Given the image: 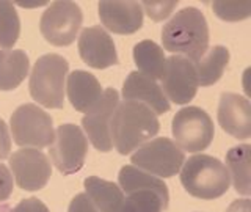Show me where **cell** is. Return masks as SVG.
Listing matches in <instances>:
<instances>
[{
    "mask_svg": "<svg viewBox=\"0 0 251 212\" xmlns=\"http://www.w3.org/2000/svg\"><path fill=\"white\" fill-rule=\"evenodd\" d=\"M160 123L151 108L137 101H123L116 106L110 121V137L115 149L126 156L152 140Z\"/></svg>",
    "mask_w": 251,
    "mask_h": 212,
    "instance_id": "6da1fadb",
    "label": "cell"
},
{
    "mask_svg": "<svg viewBox=\"0 0 251 212\" xmlns=\"http://www.w3.org/2000/svg\"><path fill=\"white\" fill-rule=\"evenodd\" d=\"M162 49L198 61L209 49L206 16L195 6L179 10L162 28Z\"/></svg>",
    "mask_w": 251,
    "mask_h": 212,
    "instance_id": "7a4b0ae2",
    "label": "cell"
},
{
    "mask_svg": "<svg viewBox=\"0 0 251 212\" xmlns=\"http://www.w3.org/2000/svg\"><path fill=\"white\" fill-rule=\"evenodd\" d=\"M118 186L124 196L123 212H165L170 204L168 186L163 179L133 165H124L118 173Z\"/></svg>",
    "mask_w": 251,
    "mask_h": 212,
    "instance_id": "3957f363",
    "label": "cell"
},
{
    "mask_svg": "<svg viewBox=\"0 0 251 212\" xmlns=\"http://www.w3.org/2000/svg\"><path fill=\"white\" fill-rule=\"evenodd\" d=\"M180 184L195 198L217 200L229 190L226 165L214 156L196 154L180 167Z\"/></svg>",
    "mask_w": 251,
    "mask_h": 212,
    "instance_id": "277c9868",
    "label": "cell"
},
{
    "mask_svg": "<svg viewBox=\"0 0 251 212\" xmlns=\"http://www.w3.org/2000/svg\"><path fill=\"white\" fill-rule=\"evenodd\" d=\"M69 63L58 53L39 57L30 73V96L47 108H63L65 106L66 76Z\"/></svg>",
    "mask_w": 251,
    "mask_h": 212,
    "instance_id": "5b68a950",
    "label": "cell"
},
{
    "mask_svg": "<svg viewBox=\"0 0 251 212\" xmlns=\"http://www.w3.org/2000/svg\"><path fill=\"white\" fill-rule=\"evenodd\" d=\"M14 143L21 148L43 149L53 141L52 116L36 104H22L14 110L10 120Z\"/></svg>",
    "mask_w": 251,
    "mask_h": 212,
    "instance_id": "8992f818",
    "label": "cell"
},
{
    "mask_svg": "<svg viewBox=\"0 0 251 212\" xmlns=\"http://www.w3.org/2000/svg\"><path fill=\"white\" fill-rule=\"evenodd\" d=\"M133 167L151 173L157 178H171L177 175L185 162V153L175 140L157 137L141 145L130 156Z\"/></svg>",
    "mask_w": 251,
    "mask_h": 212,
    "instance_id": "52a82bcc",
    "label": "cell"
},
{
    "mask_svg": "<svg viewBox=\"0 0 251 212\" xmlns=\"http://www.w3.org/2000/svg\"><path fill=\"white\" fill-rule=\"evenodd\" d=\"M171 132L176 145L188 153H200L207 149L215 135L214 121L206 110L200 107H184L173 118Z\"/></svg>",
    "mask_w": 251,
    "mask_h": 212,
    "instance_id": "ba28073f",
    "label": "cell"
},
{
    "mask_svg": "<svg viewBox=\"0 0 251 212\" xmlns=\"http://www.w3.org/2000/svg\"><path fill=\"white\" fill-rule=\"evenodd\" d=\"M82 22L83 14L80 6L75 2L61 0L47 6L39 21V30L47 43L63 47L75 41Z\"/></svg>",
    "mask_w": 251,
    "mask_h": 212,
    "instance_id": "9c48e42d",
    "label": "cell"
},
{
    "mask_svg": "<svg viewBox=\"0 0 251 212\" xmlns=\"http://www.w3.org/2000/svg\"><path fill=\"white\" fill-rule=\"evenodd\" d=\"M88 154V138L77 124H61L53 133L49 146L52 163L63 175H74L82 170Z\"/></svg>",
    "mask_w": 251,
    "mask_h": 212,
    "instance_id": "30bf717a",
    "label": "cell"
},
{
    "mask_svg": "<svg viewBox=\"0 0 251 212\" xmlns=\"http://www.w3.org/2000/svg\"><path fill=\"white\" fill-rule=\"evenodd\" d=\"M162 80V91L168 101L175 104H188L198 93V76L192 60L182 55H171L165 63Z\"/></svg>",
    "mask_w": 251,
    "mask_h": 212,
    "instance_id": "8fae6325",
    "label": "cell"
},
{
    "mask_svg": "<svg viewBox=\"0 0 251 212\" xmlns=\"http://www.w3.org/2000/svg\"><path fill=\"white\" fill-rule=\"evenodd\" d=\"M118 104H120V93L115 88H107L102 91L100 99L93 108L82 118V128L86 132V137L100 153H108L113 149L110 137V121Z\"/></svg>",
    "mask_w": 251,
    "mask_h": 212,
    "instance_id": "7c38bea8",
    "label": "cell"
},
{
    "mask_svg": "<svg viewBox=\"0 0 251 212\" xmlns=\"http://www.w3.org/2000/svg\"><path fill=\"white\" fill-rule=\"evenodd\" d=\"M10 167L16 184L28 192L46 187L52 175V165L47 156L35 148H22L13 153Z\"/></svg>",
    "mask_w": 251,
    "mask_h": 212,
    "instance_id": "4fadbf2b",
    "label": "cell"
},
{
    "mask_svg": "<svg viewBox=\"0 0 251 212\" xmlns=\"http://www.w3.org/2000/svg\"><path fill=\"white\" fill-rule=\"evenodd\" d=\"M78 53L80 58L94 69H105L118 65V53L113 38L100 26L86 27L78 36Z\"/></svg>",
    "mask_w": 251,
    "mask_h": 212,
    "instance_id": "5bb4252c",
    "label": "cell"
},
{
    "mask_svg": "<svg viewBox=\"0 0 251 212\" xmlns=\"http://www.w3.org/2000/svg\"><path fill=\"white\" fill-rule=\"evenodd\" d=\"M217 120L231 137L247 140L251 135V104L237 93H223L220 96Z\"/></svg>",
    "mask_w": 251,
    "mask_h": 212,
    "instance_id": "9a60e30c",
    "label": "cell"
},
{
    "mask_svg": "<svg viewBox=\"0 0 251 212\" xmlns=\"http://www.w3.org/2000/svg\"><path fill=\"white\" fill-rule=\"evenodd\" d=\"M102 26L118 35H132L143 26V10L138 2H100Z\"/></svg>",
    "mask_w": 251,
    "mask_h": 212,
    "instance_id": "2e32d148",
    "label": "cell"
},
{
    "mask_svg": "<svg viewBox=\"0 0 251 212\" xmlns=\"http://www.w3.org/2000/svg\"><path fill=\"white\" fill-rule=\"evenodd\" d=\"M124 101H137L149 107L155 115H163L170 112V101L163 94L160 85L154 79L146 77L138 71L129 73L123 85Z\"/></svg>",
    "mask_w": 251,
    "mask_h": 212,
    "instance_id": "e0dca14e",
    "label": "cell"
},
{
    "mask_svg": "<svg viewBox=\"0 0 251 212\" xmlns=\"http://www.w3.org/2000/svg\"><path fill=\"white\" fill-rule=\"evenodd\" d=\"M66 94L77 112L86 113L102 96V86L99 80L88 71L75 69L68 74Z\"/></svg>",
    "mask_w": 251,
    "mask_h": 212,
    "instance_id": "ac0fdd59",
    "label": "cell"
},
{
    "mask_svg": "<svg viewBox=\"0 0 251 212\" xmlns=\"http://www.w3.org/2000/svg\"><path fill=\"white\" fill-rule=\"evenodd\" d=\"M83 186L85 193L99 212H123L124 193L118 184L98 176H88Z\"/></svg>",
    "mask_w": 251,
    "mask_h": 212,
    "instance_id": "d6986e66",
    "label": "cell"
},
{
    "mask_svg": "<svg viewBox=\"0 0 251 212\" xmlns=\"http://www.w3.org/2000/svg\"><path fill=\"white\" fill-rule=\"evenodd\" d=\"M28 69L30 60L24 51L0 49V90L18 88L28 76Z\"/></svg>",
    "mask_w": 251,
    "mask_h": 212,
    "instance_id": "ffe728a7",
    "label": "cell"
},
{
    "mask_svg": "<svg viewBox=\"0 0 251 212\" xmlns=\"http://www.w3.org/2000/svg\"><path fill=\"white\" fill-rule=\"evenodd\" d=\"M229 63V51L225 46H214L207 49L198 61H193L200 86H210L222 79Z\"/></svg>",
    "mask_w": 251,
    "mask_h": 212,
    "instance_id": "44dd1931",
    "label": "cell"
},
{
    "mask_svg": "<svg viewBox=\"0 0 251 212\" xmlns=\"http://www.w3.org/2000/svg\"><path fill=\"white\" fill-rule=\"evenodd\" d=\"M250 149L248 143L231 148L226 153V170L229 173L235 192L239 195L248 196L251 193L250 181Z\"/></svg>",
    "mask_w": 251,
    "mask_h": 212,
    "instance_id": "7402d4cb",
    "label": "cell"
},
{
    "mask_svg": "<svg viewBox=\"0 0 251 212\" xmlns=\"http://www.w3.org/2000/svg\"><path fill=\"white\" fill-rule=\"evenodd\" d=\"M133 63L138 68V73H141L146 77L151 79H160L165 71V63L167 57L162 47L151 41V39H145L138 44L133 46Z\"/></svg>",
    "mask_w": 251,
    "mask_h": 212,
    "instance_id": "603a6c76",
    "label": "cell"
},
{
    "mask_svg": "<svg viewBox=\"0 0 251 212\" xmlns=\"http://www.w3.org/2000/svg\"><path fill=\"white\" fill-rule=\"evenodd\" d=\"M21 35V21L11 2H0V47L11 49Z\"/></svg>",
    "mask_w": 251,
    "mask_h": 212,
    "instance_id": "cb8c5ba5",
    "label": "cell"
},
{
    "mask_svg": "<svg viewBox=\"0 0 251 212\" xmlns=\"http://www.w3.org/2000/svg\"><path fill=\"white\" fill-rule=\"evenodd\" d=\"M212 10L223 21H242L251 14V3H231V2H214Z\"/></svg>",
    "mask_w": 251,
    "mask_h": 212,
    "instance_id": "d4e9b609",
    "label": "cell"
},
{
    "mask_svg": "<svg viewBox=\"0 0 251 212\" xmlns=\"http://www.w3.org/2000/svg\"><path fill=\"white\" fill-rule=\"evenodd\" d=\"M141 10H143L152 21H163L176 10V6L179 5L177 0H171V2H162V0H146L141 2Z\"/></svg>",
    "mask_w": 251,
    "mask_h": 212,
    "instance_id": "484cf974",
    "label": "cell"
},
{
    "mask_svg": "<svg viewBox=\"0 0 251 212\" xmlns=\"http://www.w3.org/2000/svg\"><path fill=\"white\" fill-rule=\"evenodd\" d=\"M13 175L8 170L6 165L0 163V203L10 198V195L13 193Z\"/></svg>",
    "mask_w": 251,
    "mask_h": 212,
    "instance_id": "4316f807",
    "label": "cell"
},
{
    "mask_svg": "<svg viewBox=\"0 0 251 212\" xmlns=\"http://www.w3.org/2000/svg\"><path fill=\"white\" fill-rule=\"evenodd\" d=\"M68 212H99L86 193H77L69 203Z\"/></svg>",
    "mask_w": 251,
    "mask_h": 212,
    "instance_id": "83f0119b",
    "label": "cell"
},
{
    "mask_svg": "<svg viewBox=\"0 0 251 212\" xmlns=\"http://www.w3.org/2000/svg\"><path fill=\"white\" fill-rule=\"evenodd\" d=\"M11 212H49V209H47V206L41 200L30 196V198H25L16 204Z\"/></svg>",
    "mask_w": 251,
    "mask_h": 212,
    "instance_id": "f1b7e54d",
    "label": "cell"
},
{
    "mask_svg": "<svg viewBox=\"0 0 251 212\" xmlns=\"http://www.w3.org/2000/svg\"><path fill=\"white\" fill-rule=\"evenodd\" d=\"M11 151V137L6 123L0 118V160H5Z\"/></svg>",
    "mask_w": 251,
    "mask_h": 212,
    "instance_id": "f546056e",
    "label": "cell"
},
{
    "mask_svg": "<svg viewBox=\"0 0 251 212\" xmlns=\"http://www.w3.org/2000/svg\"><path fill=\"white\" fill-rule=\"evenodd\" d=\"M226 212H251V204L250 200L242 198V200H235L229 204V208L226 209Z\"/></svg>",
    "mask_w": 251,
    "mask_h": 212,
    "instance_id": "4dcf8cb0",
    "label": "cell"
}]
</instances>
